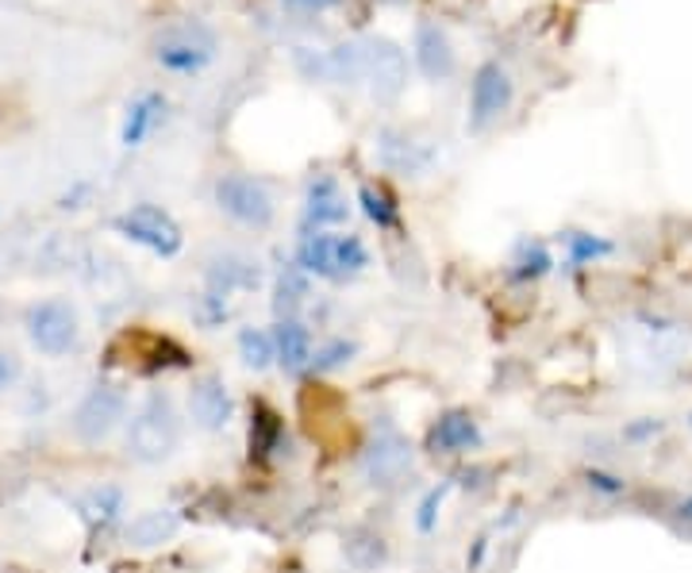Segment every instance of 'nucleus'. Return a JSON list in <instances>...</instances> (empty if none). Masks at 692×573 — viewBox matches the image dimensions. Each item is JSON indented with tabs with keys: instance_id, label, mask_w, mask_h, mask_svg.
I'll return each instance as SVG.
<instances>
[{
	"instance_id": "2eb2a0df",
	"label": "nucleus",
	"mask_w": 692,
	"mask_h": 573,
	"mask_svg": "<svg viewBox=\"0 0 692 573\" xmlns=\"http://www.w3.org/2000/svg\"><path fill=\"white\" fill-rule=\"evenodd\" d=\"M170 115V100H166L162 89H143L128 100L123 108V123H120V147L123 150H138L150 135L158 132Z\"/></svg>"
},
{
	"instance_id": "f03ea898",
	"label": "nucleus",
	"mask_w": 692,
	"mask_h": 573,
	"mask_svg": "<svg viewBox=\"0 0 692 573\" xmlns=\"http://www.w3.org/2000/svg\"><path fill=\"white\" fill-rule=\"evenodd\" d=\"M150 58L170 77H201L220 58V35L204 20H181L158 32Z\"/></svg>"
},
{
	"instance_id": "9b49d317",
	"label": "nucleus",
	"mask_w": 692,
	"mask_h": 573,
	"mask_svg": "<svg viewBox=\"0 0 692 573\" xmlns=\"http://www.w3.org/2000/svg\"><path fill=\"white\" fill-rule=\"evenodd\" d=\"M374 158L381 162V170L400 173V178H424L435 166V147L415 139L404 127H381L374 135Z\"/></svg>"
},
{
	"instance_id": "473e14b6",
	"label": "nucleus",
	"mask_w": 692,
	"mask_h": 573,
	"mask_svg": "<svg viewBox=\"0 0 692 573\" xmlns=\"http://www.w3.org/2000/svg\"><path fill=\"white\" fill-rule=\"evenodd\" d=\"M588 489L604 492V497H623V492H628V481L616 474H604V470H588Z\"/></svg>"
},
{
	"instance_id": "ddd939ff",
	"label": "nucleus",
	"mask_w": 692,
	"mask_h": 573,
	"mask_svg": "<svg viewBox=\"0 0 692 573\" xmlns=\"http://www.w3.org/2000/svg\"><path fill=\"white\" fill-rule=\"evenodd\" d=\"M408 470H412V451H408L404 435L392 424H385L377 439L369 442V451L362 454V474H366L369 485H397Z\"/></svg>"
},
{
	"instance_id": "c85d7f7f",
	"label": "nucleus",
	"mask_w": 692,
	"mask_h": 573,
	"mask_svg": "<svg viewBox=\"0 0 692 573\" xmlns=\"http://www.w3.org/2000/svg\"><path fill=\"white\" fill-rule=\"evenodd\" d=\"M354 354H359V343H351V339L335 336V339H327V343H319V346H316V354H312V369H308V374H319V377L339 374V369L351 366Z\"/></svg>"
},
{
	"instance_id": "1a4fd4ad",
	"label": "nucleus",
	"mask_w": 692,
	"mask_h": 573,
	"mask_svg": "<svg viewBox=\"0 0 692 573\" xmlns=\"http://www.w3.org/2000/svg\"><path fill=\"white\" fill-rule=\"evenodd\" d=\"M123 419H128V393L116 386H93L74 409V435L85 447H97L112 439Z\"/></svg>"
},
{
	"instance_id": "a211bd4d",
	"label": "nucleus",
	"mask_w": 692,
	"mask_h": 573,
	"mask_svg": "<svg viewBox=\"0 0 692 573\" xmlns=\"http://www.w3.org/2000/svg\"><path fill=\"white\" fill-rule=\"evenodd\" d=\"M258 285H262L258 263L239 251L216 254L213 263L204 266V289H216V293H223V296L251 293V289H258Z\"/></svg>"
},
{
	"instance_id": "72a5a7b5",
	"label": "nucleus",
	"mask_w": 692,
	"mask_h": 573,
	"mask_svg": "<svg viewBox=\"0 0 692 573\" xmlns=\"http://www.w3.org/2000/svg\"><path fill=\"white\" fill-rule=\"evenodd\" d=\"M342 0H281V9L301 12V16H324V12L339 9Z\"/></svg>"
},
{
	"instance_id": "bb28decb",
	"label": "nucleus",
	"mask_w": 692,
	"mask_h": 573,
	"mask_svg": "<svg viewBox=\"0 0 692 573\" xmlns=\"http://www.w3.org/2000/svg\"><path fill=\"white\" fill-rule=\"evenodd\" d=\"M235 351H239V358H243V366L254 369V374H266V369L277 366V351H274L269 328H239Z\"/></svg>"
},
{
	"instance_id": "9d476101",
	"label": "nucleus",
	"mask_w": 692,
	"mask_h": 573,
	"mask_svg": "<svg viewBox=\"0 0 692 573\" xmlns=\"http://www.w3.org/2000/svg\"><path fill=\"white\" fill-rule=\"evenodd\" d=\"M185 404H189V419L208 435L228 431L231 419H235V397H231L228 381H223L220 374L193 377V381H189Z\"/></svg>"
},
{
	"instance_id": "f8f14e48",
	"label": "nucleus",
	"mask_w": 692,
	"mask_h": 573,
	"mask_svg": "<svg viewBox=\"0 0 692 573\" xmlns=\"http://www.w3.org/2000/svg\"><path fill=\"white\" fill-rule=\"evenodd\" d=\"M412 62L420 70V77L432 85H442L454 77L458 70V54L450 35L439 27V20H420L412 32Z\"/></svg>"
},
{
	"instance_id": "4468645a",
	"label": "nucleus",
	"mask_w": 692,
	"mask_h": 573,
	"mask_svg": "<svg viewBox=\"0 0 692 573\" xmlns=\"http://www.w3.org/2000/svg\"><path fill=\"white\" fill-rule=\"evenodd\" d=\"M366 82L377 100H397L408 82L404 50H400L392 39H385V35L366 39Z\"/></svg>"
},
{
	"instance_id": "5701e85b",
	"label": "nucleus",
	"mask_w": 692,
	"mask_h": 573,
	"mask_svg": "<svg viewBox=\"0 0 692 573\" xmlns=\"http://www.w3.org/2000/svg\"><path fill=\"white\" fill-rule=\"evenodd\" d=\"M327 82L335 85L366 82V39L339 42V47L327 50Z\"/></svg>"
},
{
	"instance_id": "6e6552de",
	"label": "nucleus",
	"mask_w": 692,
	"mask_h": 573,
	"mask_svg": "<svg viewBox=\"0 0 692 573\" xmlns=\"http://www.w3.org/2000/svg\"><path fill=\"white\" fill-rule=\"evenodd\" d=\"M351 220V200L342 193L339 178L327 170L312 173L304 181V200H301V235H312V231H339L342 223Z\"/></svg>"
},
{
	"instance_id": "aec40b11",
	"label": "nucleus",
	"mask_w": 692,
	"mask_h": 573,
	"mask_svg": "<svg viewBox=\"0 0 692 573\" xmlns=\"http://www.w3.org/2000/svg\"><path fill=\"white\" fill-rule=\"evenodd\" d=\"M554 270V254L550 246L543 243V239H520V243L512 246V258H508V281H515V285H531V281H543L546 273Z\"/></svg>"
},
{
	"instance_id": "7c9ffc66",
	"label": "nucleus",
	"mask_w": 692,
	"mask_h": 573,
	"mask_svg": "<svg viewBox=\"0 0 692 573\" xmlns=\"http://www.w3.org/2000/svg\"><path fill=\"white\" fill-rule=\"evenodd\" d=\"M281 419L274 416V412H266L262 409L258 416H254V424H251V451H258V454H274L277 447H281Z\"/></svg>"
},
{
	"instance_id": "dca6fc26",
	"label": "nucleus",
	"mask_w": 692,
	"mask_h": 573,
	"mask_svg": "<svg viewBox=\"0 0 692 573\" xmlns=\"http://www.w3.org/2000/svg\"><path fill=\"white\" fill-rule=\"evenodd\" d=\"M485 435H481V424L470 409H447L427 431V447L432 454H442V459H458V454L477 451Z\"/></svg>"
},
{
	"instance_id": "f704fd0d",
	"label": "nucleus",
	"mask_w": 692,
	"mask_h": 573,
	"mask_svg": "<svg viewBox=\"0 0 692 573\" xmlns=\"http://www.w3.org/2000/svg\"><path fill=\"white\" fill-rule=\"evenodd\" d=\"M20 377V358L9 351H0V393H9L12 386H16Z\"/></svg>"
},
{
	"instance_id": "412c9836",
	"label": "nucleus",
	"mask_w": 692,
	"mask_h": 573,
	"mask_svg": "<svg viewBox=\"0 0 692 573\" xmlns=\"http://www.w3.org/2000/svg\"><path fill=\"white\" fill-rule=\"evenodd\" d=\"M82 520L89 524V532H105V527L120 524L123 520V508H128V497H123L120 485H100V489H89L82 500Z\"/></svg>"
},
{
	"instance_id": "f257e3e1",
	"label": "nucleus",
	"mask_w": 692,
	"mask_h": 573,
	"mask_svg": "<svg viewBox=\"0 0 692 573\" xmlns=\"http://www.w3.org/2000/svg\"><path fill=\"white\" fill-rule=\"evenodd\" d=\"M293 263L301 266L308 278H319L327 285H351L354 278L369 270V246L362 235L351 231H312V235H296Z\"/></svg>"
},
{
	"instance_id": "393cba45",
	"label": "nucleus",
	"mask_w": 692,
	"mask_h": 573,
	"mask_svg": "<svg viewBox=\"0 0 692 573\" xmlns=\"http://www.w3.org/2000/svg\"><path fill=\"white\" fill-rule=\"evenodd\" d=\"M359 208L377 231H400V205L389 197V188L362 181L359 185Z\"/></svg>"
},
{
	"instance_id": "f3484780",
	"label": "nucleus",
	"mask_w": 692,
	"mask_h": 573,
	"mask_svg": "<svg viewBox=\"0 0 692 573\" xmlns=\"http://www.w3.org/2000/svg\"><path fill=\"white\" fill-rule=\"evenodd\" d=\"M269 336H274V351H277V369L286 377H304L312 369V354H316V339H312V328L301 320V316H289V320H274L269 324Z\"/></svg>"
},
{
	"instance_id": "6ab92c4d",
	"label": "nucleus",
	"mask_w": 692,
	"mask_h": 573,
	"mask_svg": "<svg viewBox=\"0 0 692 573\" xmlns=\"http://www.w3.org/2000/svg\"><path fill=\"white\" fill-rule=\"evenodd\" d=\"M181 520L178 512H170V508H147V512H138L135 520H131L128 527H123V539H128V547H162V542H170L173 535H178Z\"/></svg>"
},
{
	"instance_id": "7ed1b4c3",
	"label": "nucleus",
	"mask_w": 692,
	"mask_h": 573,
	"mask_svg": "<svg viewBox=\"0 0 692 573\" xmlns=\"http://www.w3.org/2000/svg\"><path fill=\"white\" fill-rule=\"evenodd\" d=\"M181 447V416L166 393H155L138 404V412L128 424V459L138 466H158L173 459Z\"/></svg>"
},
{
	"instance_id": "a878e982",
	"label": "nucleus",
	"mask_w": 692,
	"mask_h": 573,
	"mask_svg": "<svg viewBox=\"0 0 692 573\" xmlns=\"http://www.w3.org/2000/svg\"><path fill=\"white\" fill-rule=\"evenodd\" d=\"M347 558H351L354 570L374 573L389 562V542H385V535L369 532V527H354V532L347 535Z\"/></svg>"
},
{
	"instance_id": "c756f323",
	"label": "nucleus",
	"mask_w": 692,
	"mask_h": 573,
	"mask_svg": "<svg viewBox=\"0 0 692 573\" xmlns=\"http://www.w3.org/2000/svg\"><path fill=\"white\" fill-rule=\"evenodd\" d=\"M447 492H450V481H442V485H435V489H427L424 500L415 504V532L420 535L439 532V516H442V504H447Z\"/></svg>"
},
{
	"instance_id": "2f4dec72",
	"label": "nucleus",
	"mask_w": 692,
	"mask_h": 573,
	"mask_svg": "<svg viewBox=\"0 0 692 573\" xmlns=\"http://www.w3.org/2000/svg\"><path fill=\"white\" fill-rule=\"evenodd\" d=\"M293 66L301 70L304 82H327V50L296 47L293 50Z\"/></svg>"
},
{
	"instance_id": "20e7f679",
	"label": "nucleus",
	"mask_w": 692,
	"mask_h": 573,
	"mask_svg": "<svg viewBox=\"0 0 692 573\" xmlns=\"http://www.w3.org/2000/svg\"><path fill=\"white\" fill-rule=\"evenodd\" d=\"M213 205L223 220L243 231H269L277 220L274 188L243 170H228L213 181Z\"/></svg>"
},
{
	"instance_id": "423d86ee",
	"label": "nucleus",
	"mask_w": 692,
	"mask_h": 573,
	"mask_svg": "<svg viewBox=\"0 0 692 573\" xmlns=\"http://www.w3.org/2000/svg\"><path fill=\"white\" fill-rule=\"evenodd\" d=\"M24 331L43 358H65V354H74L77 343H82L77 308L70 301H62V296L35 301L24 316Z\"/></svg>"
},
{
	"instance_id": "39448f33",
	"label": "nucleus",
	"mask_w": 692,
	"mask_h": 573,
	"mask_svg": "<svg viewBox=\"0 0 692 573\" xmlns=\"http://www.w3.org/2000/svg\"><path fill=\"white\" fill-rule=\"evenodd\" d=\"M515 100V82L497 58L481 62L470 77V97H465V132L485 135L493 132L508 112H512Z\"/></svg>"
},
{
	"instance_id": "cd10ccee",
	"label": "nucleus",
	"mask_w": 692,
	"mask_h": 573,
	"mask_svg": "<svg viewBox=\"0 0 692 573\" xmlns=\"http://www.w3.org/2000/svg\"><path fill=\"white\" fill-rule=\"evenodd\" d=\"M189 312H193L196 328L216 331L235 316V296H223L216 293V289H201V293L193 296V304H189Z\"/></svg>"
},
{
	"instance_id": "b1692460",
	"label": "nucleus",
	"mask_w": 692,
	"mask_h": 573,
	"mask_svg": "<svg viewBox=\"0 0 692 573\" xmlns=\"http://www.w3.org/2000/svg\"><path fill=\"white\" fill-rule=\"evenodd\" d=\"M611 251H616V246H611L604 235H596V231H562L566 270H585V266H596L600 258H608Z\"/></svg>"
},
{
	"instance_id": "0eeeda50",
	"label": "nucleus",
	"mask_w": 692,
	"mask_h": 573,
	"mask_svg": "<svg viewBox=\"0 0 692 573\" xmlns=\"http://www.w3.org/2000/svg\"><path fill=\"white\" fill-rule=\"evenodd\" d=\"M112 231L128 239V243L150 251L155 258H178V254L185 251V231H181V223L173 220L166 208L147 205V200L116 212Z\"/></svg>"
},
{
	"instance_id": "4be33fe9",
	"label": "nucleus",
	"mask_w": 692,
	"mask_h": 573,
	"mask_svg": "<svg viewBox=\"0 0 692 573\" xmlns=\"http://www.w3.org/2000/svg\"><path fill=\"white\" fill-rule=\"evenodd\" d=\"M312 293V278L301 270L296 263H286L281 270L274 273V312L277 320H289V316H296V312L304 308V301H308Z\"/></svg>"
},
{
	"instance_id": "c9c22d12",
	"label": "nucleus",
	"mask_w": 692,
	"mask_h": 573,
	"mask_svg": "<svg viewBox=\"0 0 692 573\" xmlns=\"http://www.w3.org/2000/svg\"><path fill=\"white\" fill-rule=\"evenodd\" d=\"M681 516H684V520H692V500H689V504H681Z\"/></svg>"
}]
</instances>
